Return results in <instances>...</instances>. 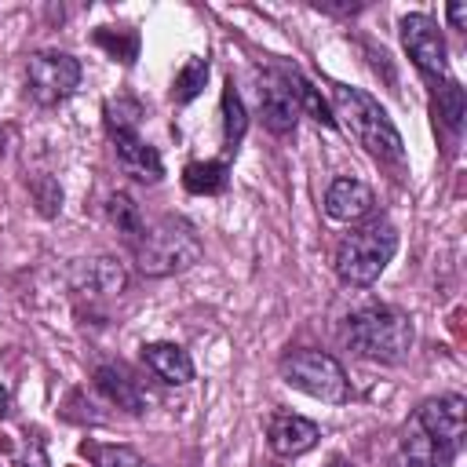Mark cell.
Wrapping results in <instances>:
<instances>
[{
    "label": "cell",
    "mask_w": 467,
    "mask_h": 467,
    "mask_svg": "<svg viewBox=\"0 0 467 467\" xmlns=\"http://www.w3.org/2000/svg\"><path fill=\"white\" fill-rule=\"evenodd\" d=\"M332 120L343 124V131L354 135L372 157H379V161L405 157V142H401L394 120L368 91L350 88V84H332Z\"/></svg>",
    "instance_id": "6da1fadb"
},
{
    "label": "cell",
    "mask_w": 467,
    "mask_h": 467,
    "mask_svg": "<svg viewBox=\"0 0 467 467\" xmlns=\"http://www.w3.org/2000/svg\"><path fill=\"white\" fill-rule=\"evenodd\" d=\"M347 347L365 358V361H379V365H398L409 358L412 350V321L409 314H401L398 306H361L347 317Z\"/></svg>",
    "instance_id": "7a4b0ae2"
},
{
    "label": "cell",
    "mask_w": 467,
    "mask_h": 467,
    "mask_svg": "<svg viewBox=\"0 0 467 467\" xmlns=\"http://www.w3.org/2000/svg\"><path fill=\"white\" fill-rule=\"evenodd\" d=\"M131 252H135V266L146 277H168V274L190 270L201 259V241L186 219L164 215L142 230V237L131 244Z\"/></svg>",
    "instance_id": "3957f363"
},
{
    "label": "cell",
    "mask_w": 467,
    "mask_h": 467,
    "mask_svg": "<svg viewBox=\"0 0 467 467\" xmlns=\"http://www.w3.org/2000/svg\"><path fill=\"white\" fill-rule=\"evenodd\" d=\"M398 252V234L387 219H372L358 230H350L339 248H336V274L343 285H354V288H365L372 285L387 263L394 259Z\"/></svg>",
    "instance_id": "277c9868"
},
{
    "label": "cell",
    "mask_w": 467,
    "mask_h": 467,
    "mask_svg": "<svg viewBox=\"0 0 467 467\" xmlns=\"http://www.w3.org/2000/svg\"><path fill=\"white\" fill-rule=\"evenodd\" d=\"M277 368H281V379L288 387H296L317 401H328V405L350 401V379H347L343 365L325 350H314V347L288 350Z\"/></svg>",
    "instance_id": "5b68a950"
},
{
    "label": "cell",
    "mask_w": 467,
    "mask_h": 467,
    "mask_svg": "<svg viewBox=\"0 0 467 467\" xmlns=\"http://www.w3.org/2000/svg\"><path fill=\"white\" fill-rule=\"evenodd\" d=\"M26 88L40 106H58L80 88V62L66 51H33L26 62Z\"/></svg>",
    "instance_id": "8992f818"
},
{
    "label": "cell",
    "mask_w": 467,
    "mask_h": 467,
    "mask_svg": "<svg viewBox=\"0 0 467 467\" xmlns=\"http://www.w3.org/2000/svg\"><path fill=\"white\" fill-rule=\"evenodd\" d=\"M401 29V44L409 51V58L416 62V69H423L427 77H445L449 69V51H445V40H441V29L431 15H401L398 22Z\"/></svg>",
    "instance_id": "52a82bcc"
},
{
    "label": "cell",
    "mask_w": 467,
    "mask_h": 467,
    "mask_svg": "<svg viewBox=\"0 0 467 467\" xmlns=\"http://www.w3.org/2000/svg\"><path fill=\"white\" fill-rule=\"evenodd\" d=\"M434 441H441L445 449L460 452L463 445V431H467V398L460 394H441V398H431L416 409L412 416Z\"/></svg>",
    "instance_id": "ba28073f"
},
{
    "label": "cell",
    "mask_w": 467,
    "mask_h": 467,
    "mask_svg": "<svg viewBox=\"0 0 467 467\" xmlns=\"http://www.w3.org/2000/svg\"><path fill=\"white\" fill-rule=\"evenodd\" d=\"M255 99H259V117H263V124H266L274 135H288V131H296L299 106H296L292 88H288V80L281 77V69H266V73H259Z\"/></svg>",
    "instance_id": "9c48e42d"
},
{
    "label": "cell",
    "mask_w": 467,
    "mask_h": 467,
    "mask_svg": "<svg viewBox=\"0 0 467 467\" xmlns=\"http://www.w3.org/2000/svg\"><path fill=\"white\" fill-rule=\"evenodd\" d=\"M109 139H113L117 164H120L135 182H161L164 161H161V153L139 135V128H109Z\"/></svg>",
    "instance_id": "30bf717a"
},
{
    "label": "cell",
    "mask_w": 467,
    "mask_h": 467,
    "mask_svg": "<svg viewBox=\"0 0 467 467\" xmlns=\"http://www.w3.org/2000/svg\"><path fill=\"white\" fill-rule=\"evenodd\" d=\"M317 438H321L317 423L299 416V412H274L270 423H266V441H270L274 456H281V460L310 452L317 445Z\"/></svg>",
    "instance_id": "8fae6325"
},
{
    "label": "cell",
    "mask_w": 467,
    "mask_h": 467,
    "mask_svg": "<svg viewBox=\"0 0 467 467\" xmlns=\"http://www.w3.org/2000/svg\"><path fill=\"white\" fill-rule=\"evenodd\" d=\"M452 460H456L452 449H445V445L434 441L416 420H409L387 467H452Z\"/></svg>",
    "instance_id": "7c38bea8"
},
{
    "label": "cell",
    "mask_w": 467,
    "mask_h": 467,
    "mask_svg": "<svg viewBox=\"0 0 467 467\" xmlns=\"http://www.w3.org/2000/svg\"><path fill=\"white\" fill-rule=\"evenodd\" d=\"M372 204H376V193L361 179H350V175L332 179L325 190V215L336 223H358L372 212Z\"/></svg>",
    "instance_id": "4fadbf2b"
},
{
    "label": "cell",
    "mask_w": 467,
    "mask_h": 467,
    "mask_svg": "<svg viewBox=\"0 0 467 467\" xmlns=\"http://www.w3.org/2000/svg\"><path fill=\"white\" fill-rule=\"evenodd\" d=\"M69 281H73L77 292H88V296H117V292H124L128 274H124L120 259H113V255H91V259H80L69 270Z\"/></svg>",
    "instance_id": "5bb4252c"
},
{
    "label": "cell",
    "mask_w": 467,
    "mask_h": 467,
    "mask_svg": "<svg viewBox=\"0 0 467 467\" xmlns=\"http://www.w3.org/2000/svg\"><path fill=\"white\" fill-rule=\"evenodd\" d=\"M142 361L153 368V376H161L171 387H182V383L193 379V361L179 343H146Z\"/></svg>",
    "instance_id": "9a60e30c"
},
{
    "label": "cell",
    "mask_w": 467,
    "mask_h": 467,
    "mask_svg": "<svg viewBox=\"0 0 467 467\" xmlns=\"http://www.w3.org/2000/svg\"><path fill=\"white\" fill-rule=\"evenodd\" d=\"M95 387H99L117 409H124V412H142V409H146L142 390H139L120 368H113V365H99V368H95Z\"/></svg>",
    "instance_id": "2e32d148"
},
{
    "label": "cell",
    "mask_w": 467,
    "mask_h": 467,
    "mask_svg": "<svg viewBox=\"0 0 467 467\" xmlns=\"http://www.w3.org/2000/svg\"><path fill=\"white\" fill-rule=\"evenodd\" d=\"M281 77L288 80V88H292V99H296V106H299V113H306L310 120H317V124H325V128H332L336 120H332V109H328V102L321 99V91L292 66V69H281Z\"/></svg>",
    "instance_id": "e0dca14e"
},
{
    "label": "cell",
    "mask_w": 467,
    "mask_h": 467,
    "mask_svg": "<svg viewBox=\"0 0 467 467\" xmlns=\"http://www.w3.org/2000/svg\"><path fill=\"white\" fill-rule=\"evenodd\" d=\"M230 182V168L223 161H193L186 164L182 171V186L197 197H212V193H223Z\"/></svg>",
    "instance_id": "ac0fdd59"
},
{
    "label": "cell",
    "mask_w": 467,
    "mask_h": 467,
    "mask_svg": "<svg viewBox=\"0 0 467 467\" xmlns=\"http://www.w3.org/2000/svg\"><path fill=\"white\" fill-rule=\"evenodd\" d=\"M106 219L113 223V230H117V234H120L128 244H135V241L142 237V230H146L139 204H135L128 193H120V190L106 197Z\"/></svg>",
    "instance_id": "d6986e66"
},
{
    "label": "cell",
    "mask_w": 467,
    "mask_h": 467,
    "mask_svg": "<svg viewBox=\"0 0 467 467\" xmlns=\"http://www.w3.org/2000/svg\"><path fill=\"white\" fill-rule=\"evenodd\" d=\"M219 109H223V142H226V150H237L241 139H244V131H248V113H244V102H241L234 80L223 88Z\"/></svg>",
    "instance_id": "ffe728a7"
},
{
    "label": "cell",
    "mask_w": 467,
    "mask_h": 467,
    "mask_svg": "<svg viewBox=\"0 0 467 467\" xmlns=\"http://www.w3.org/2000/svg\"><path fill=\"white\" fill-rule=\"evenodd\" d=\"M204 80H208V58H201V55L186 58V62H182V69L175 73L171 99H175V102H193V99L201 95Z\"/></svg>",
    "instance_id": "44dd1931"
},
{
    "label": "cell",
    "mask_w": 467,
    "mask_h": 467,
    "mask_svg": "<svg viewBox=\"0 0 467 467\" xmlns=\"http://www.w3.org/2000/svg\"><path fill=\"white\" fill-rule=\"evenodd\" d=\"M438 117H441V124H445L452 135H460V131H463L467 95H463V88H460L456 80H445V84L438 88Z\"/></svg>",
    "instance_id": "7402d4cb"
},
{
    "label": "cell",
    "mask_w": 467,
    "mask_h": 467,
    "mask_svg": "<svg viewBox=\"0 0 467 467\" xmlns=\"http://www.w3.org/2000/svg\"><path fill=\"white\" fill-rule=\"evenodd\" d=\"M95 44L99 47H106L113 58H120V62H135V51H139V36L131 33V29H99L95 33Z\"/></svg>",
    "instance_id": "603a6c76"
},
{
    "label": "cell",
    "mask_w": 467,
    "mask_h": 467,
    "mask_svg": "<svg viewBox=\"0 0 467 467\" xmlns=\"http://www.w3.org/2000/svg\"><path fill=\"white\" fill-rule=\"evenodd\" d=\"M91 456H95V467H153L128 445H99L91 449Z\"/></svg>",
    "instance_id": "cb8c5ba5"
},
{
    "label": "cell",
    "mask_w": 467,
    "mask_h": 467,
    "mask_svg": "<svg viewBox=\"0 0 467 467\" xmlns=\"http://www.w3.org/2000/svg\"><path fill=\"white\" fill-rule=\"evenodd\" d=\"M22 467H51V463H47V452H44V445H40V441H29V445H26Z\"/></svg>",
    "instance_id": "d4e9b609"
},
{
    "label": "cell",
    "mask_w": 467,
    "mask_h": 467,
    "mask_svg": "<svg viewBox=\"0 0 467 467\" xmlns=\"http://www.w3.org/2000/svg\"><path fill=\"white\" fill-rule=\"evenodd\" d=\"M445 15H449V22H452V29H467V4H449L445 7Z\"/></svg>",
    "instance_id": "484cf974"
},
{
    "label": "cell",
    "mask_w": 467,
    "mask_h": 467,
    "mask_svg": "<svg viewBox=\"0 0 467 467\" xmlns=\"http://www.w3.org/2000/svg\"><path fill=\"white\" fill-rule=\"evenodd\" d=\"M7 409H11V394H7V387L0 383V416H7Z\"/></svg>",
    "instance_id": "4316f807"
},
{
    "label": "cell",
    "mask_w": 467,
    "mask_h": 467,
    "mask_svg": "<svg viewBox=\"0 0 467 467\" xmlns=\"http://www.w3.org/2000/svg\"><path fill=\"white\" fill-rule=\"evenodd\" d=\"M328 467H354V463H350V460H343V456H332V460H328Z\"/></svg>",
    "instance_id": "83f0119b"
},
{
    "label": "cell",
    "mask_w": 467,
    "mask_h": 467,
    "mask_svg": "<svg viewBox=\"0 0 467 467\" xmlns=\"http://www.w3.org/2000/svg\"><path fill=\"white\" fill-rule=\"evenodd\" d=\"M0 153H4V128H0Z\"/></svg>",
    "instance_id": "f1b7e54d"
}]
</instances>
